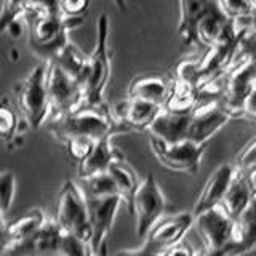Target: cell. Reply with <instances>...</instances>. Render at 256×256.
<instances>
[{
  "mask_svg": "<svg viewBox=\"0 0 256 256\" xmlns=\"http://www.w3.org/2000/svg\"><path fill=\"white\" fill-rule=\"evenodd\" d=\"M46 85L50 96V117L66 116L84 108L85 85L69 76L56 61H48Z\"/></svg>",
  "mask_w": 256,
  "mask_h": 256,
  "instance_id": "7",
  "label": "cell"
},
{
  "mask_svg": "<svg viewBox=\"0 0 256 256\" xmlns=\"http://www.w3.org/2000/svg\"><path fill=\"white\" fill-rule=\"evenodd\" d=\"M236 172H237V166L234 164H222L216 168L210 174V178L206 180V182L204 184L202 192H200V196L194 205V210H192L194 216L210 210L213 206L221 205Z\"/></svg>",
  "mask_w": 256,
  "mask_h": 256,
  "instance_id": "16",
  "label": "cell"
},
{
  "mask_svg": "<svg viewBox=\"0 0 256 256\" xmlns=\"http://www.w3.org/2000/svg\"><path fill=\"white\" fill-rule=\"evenodd\" d=\"M192 253H194V248L189 246L188 242H184V238L180 244L173 245L172 248H168L165 252V254H192Z\"/></svg>",
  "mask_w": 256,
  "mask_h": 256,
  "instance_id": "36",
  "label": "cell"
},
{
  "mask_svg": "<svg viewBox=\"0 0 256 256\" xmlns=\"http://www.w3.org/2000/svg\"><path fill=\"white\" fill-rule=\"evenodd\" d=\"M253 197L254 196L252 192L250 184H248L245 172L237 168L234 178L230 181V186L221 202V206L236 220L237 216L248 206V204L252 202Z\"/></svg>",
  "mask_w": 256,
  "mask_h": 256,
  "instance_id": "23",
  "label": "cell"
},
{
  "mask_svg": "<svg viewBox=\"0 0 256 256\" xmlns=\"http://www.w3.org/2000/svg\"><path fill=\"white\" fill-rule=\"evenodd\" d=\"M162 110L164 106L160 104L126 96L125 100L116 104V108L112 109V116L120 125L125 126L126 132L149 130V126L154 124Z\"/></svg>",
  "mask_w": 256,
  "mask_h": 256,
  "instance_id": "14",
  "label": "cell"
},
{
  "mask_svg": "<svg viewBox=\"0 0 256 256\" xmlns=\"http://www.w3.org/2000/svg\"><path fill=\"white\" fill-rule=\"evenodd\" d=\"M242 116L252 118L253 122H256V86L252 90V93L248 94V98L245 101V106H244V114Z\"/></svg>",
  "mask_w": 256,
  "mask_h": 256,
  "instance_id": "35",
  "label": "cell"
},
{
  "mask_svg": "<svg viewBox=\"0 0 256 256\" xmlns=\"http://www.w3.org/2000/svg\"><path fill=\"white\" fill-rule=\"evenodd\" d=\"M112 2H114V5L118 8V10H122V12L126 10V0H112Z\"/></svg>",
  "mask_w": 256,
  "mask_h": 256,
  "instance_id": "39",
  "label": "cell"
},
{
  "mask_svg": "<svg viewBox=\"0 0 256 256\" xmlns=\"http://www.w3.org/2000/svg\"><path fill=\"white\" fill-rule=\"evenodd\" d=\"M77 182L80 184V188H82L86 197H108L116 194L120 196L117 182L109 172L96 173L92 176H85V178H80L78 176Z\"/></svg>",
  "mask_w": 256,
  "mask_h": 256,
  "instance_id": "27",
  "label": "cell"
},
{
  "mask_svg": "<svg viewBox=\"0 0 256 256\" xmlns=\"http://www.w3.org/2000/svg\"><path fill=\"white\" fill-rule=\"evenodd\" d=\"M196 216L192 212H182L162 216L154 226L150 228L148 236L144 237V244L138 250H128L124 253L138 254H165L168 248L180 244L186 236V232L194 222Z\"/></svg>",
  "mask_w": 256,
  "mask_h": 256,
  "instance_id": "8",
  "label": "cell"
},
{
  "mask_svg": "<svg viewBox=\"0 0 256 256\" xmlns=\"http://www.w3.org/2000/svg\"><path fill=\"white\" fill-rule=\"evenodd\" d=\"M48 132L56 140L64 142L69 138L85 136L98 141L109 133H125V126L120 125L112 116V110L108 109H93V108H80L76 112L66 116L50 117L46 120Z\"/></svg>",
  "mask_w": 256,
  "mask_h": 256,
  "instance_id": "2",
  "label": "cell"
},
{
  "mask_svg": "<svg viewBox=\"0 0 256 256\" xmlns=\"http://www.w3.org/2000/svg\"><path fill=\"white\" fill-rule=\"evenodd\" d=\"M252 8V16H250V29L256 32V0H248Z\"/></svg>",
  "mask_w": 256,
  "mask_h": 256,
  "instance_id": "38",
  "label": "cell"
},
{
  "mask_svg": "<svg viewBox=\"0 0 256 256\" xmlns=\"http://www.w3.org/2000/svg\"><path fill=\"white\" fill-rule=\"evenodd\" d=\"M208 142L184 140L168 144L150 134V148L157 160L165 168L180 173H197Z\"/></svg>",
  "mask_w": 256,
  "mask_h": 256,
  "instance_id": "10",
  "label": "cell"
},
{
  "mask_svg": "<svg viewBox=\"0 0 256 256\" xmlns=\"http://www.w3.org/2000/svg\"><path fill=\"white\" fill-rule=\"evenodd\" d=\"M172 85L160 76H140L132 80L128 86L126 96L130 98H140L150 102L160 104L165 108L168 96H170Z\"/></svg>",
  "mask_w": 256,
  "mask_h": 256,
  "instance_id": "21",
  "label": "cell"
},
{
  "mask_svg": "<svg viewBox=\"0 0 256 256\" xmlns=\"http://www.w3.org/2000/svg\"><path fill=\"white\" fill-rule=\"evenodd\" d=\"M90 0H61V12L68 16H84Z\"/></svg>",
  "mask_w": 256,
  "mask_h": 256,
  "instance_id": "33",
  "label": "cell"
},
{
  "mask_svg": "<svg viewBox=\"0 0 256 256\" xmlns=\"http://www.w3.org/2000/svg\"><path fill=\"white\" fill-rule=\"evenodd\" d=\"M46 220L48 218L40 208H32L16 221H2V250H0V254L4 256L14 245L26 242L44 226Z\"/></svg>",
  "mask_w": 256,
  "mask_h": 256,
  "instance_id": "17",
  "label": "cell"
},
{
  "mask_svg": "<svg viewBox=\"0 0 256 256\" xmlns=\"http://www.w3.org/2000/svg\"><path fill=\"white\" fill-rule=\"evenodd\" d=\"M26 4H28V12L29 10H45V12H53V13H62L61 12V0H26Z\"/></svg>",
  "mask_w": 256,
  "mask_h": 256,
  "instance_id": "34",
  "label": "cell"
},
{
  "mask_svg": "<svg viewBox=\"0 0 256 256\" xmlns=\"http://www.w3.org/2000/svg\"><path fill=\"white\" fill-rule=\"evenodd\" d=\"M52 61L58 62L69 76H72L76 80H78L80 84H84V85L86 84L88 69H90V56L84 54L76 45H72L69 42L60 52V54Z\"/></svg>",
  "mask_w": 256,
  "mask_h": 256,
  "instance_id": "25",
  "label": "cell"
},
{
  "mask_svg": "<svg viewBox=\"0 0 256 256\" xmlns=\"http://www.w3.org/2000/svg\"><path fill=\"white\" fill-rule=\"evenodd\" d=\"M112 136L114 133H109L106 136H102L96 141L93 150L90 152L84 162L78 164V176L85 178V176H92L96 173L108 172L109 166L118 158H124V154L120 152L114 144H112Z\"/></svg>",
  "mask_w": 256,
  "mask_h": 256,
  "instance_id": "20",
  "label": "cell"
},
{
  "mask_svg": "<svg viewBox=\"0 0 256 256\" xmlns=\"http://www.w3.org/2000/svg\"><path fill=\"white\" fill-rule=\"evenodd\" d=\"M256 248V197L236 218V242L230 253H246Z\"/></svg>",
  "mask_w": 256,
  "mask_h": 256,
  "instance_id": "22",
  "label": "cell"
},
{
  "mask_svg": "<svg viewBox=\"0 0 256 256\" xmlns=\"http://www.w3.org/2000/svg\"><path fill=\"white\" fill-rule=\"evenodd\" d=\"M197 86L188 78L174 76L170 96H168L164 109L174 112H190L197 106Z\"/></svg>",
  "mask_w": 256,
  "mask_h": 256,
  "instance_id": "24",
  "label": "cell"
},
{
  "mask_svg": "<svg viewBox=\"0 0 256 256\" xmlns=\"http://www.w3.org/2000/svg\"><path fill=\"white\" fill-rule=\"evenodd\" d=\"M192 112V110H190ZM190 112H174L164 109L149 126V134L162 140L168 144L189 140Z\"/></svg>",
  "mask_w": 256,
  "mask_h": 256,
  "instance_id": "18",
  "label": "cell"
},
{
  "mask_svg": "<svg viewBox=\"0 0 256 256\" xmlns=\"http://www.w3.org/2000/svg\"><path fill=\"white\" fill-rule=\"evenodd\" d=\"M16 130H18V117L8 98H4L0 104V136L5 142H10L16 138Z\"/></svg>",
  "mask_w": 256,
  "mask_h": 256,
  "instance_id": "28",
  "label": "cell"
},
{
  "mask_svg": "<svg viewBox=\"0 0 256 256\" xmlns=\"http://www.w3.org/2000/svg\"><path fill=\"white\" fill-rule=\"evenodd\" d=\"M244 172L246 174V180H248V184H250V188H252L253 196L256 197V165L248 168V170H244Z\"/></svg>",
  "mask_w": 256,
  "mask_h": 256,
  "instance_id": "37",
  "label": "cell"
},
{
  "mask_svg": "<svg viewBox=\"0 0 256 256\" xmlns=\"http://www.w3.org/2000/svg\"><path fill=\"white\" fill-rule=\"evenodd\" d=\"M48 61L45 60L14 85L16 104L30 128L46 124L50 117V96H48Z\"/></svg>",
  "mask_w": 256,
  "mask_h": 256,
  "instance_id": "4",
  "label": "cell"
},
{
  "mask_svg": "<svg viewBox=\"0 0 256 256\" xmlns=\"http://www.w3.org/2000/svg\"><path fill=\"white\" fill-rule=\"evenodd\" d=\"M108 172L112 174V178L116 180L120 196H122L124 202L128 205V204H130L132 197H133V194H134V190L138 189L140 182H141L140 178H138V174H136V172L133 170V166L126 162L125 157L116 160V162L109 166Z\"/></svg>",
  "mask_w": 256,
  "mask_h": 256,
  "instance_id": "26",
  "label": "cell"
},
{
  "mask_svg": "<svg viewBox=\"0 0 256 256\" xmlns=\"http://www.w3.org/2000/svg\"><path fill=\"white\" fill-rule=\"evenodd\" d=\"M197 228L210 254H230L236 242V220L221 205L196 216Z\"/></svg>",
  "mask_w": 256,
  "mask_h": 256,
  "instance_id": "9",
  "label": "cell"
},
{
  "mask_svg": "<svg viewBox=\"0 0 256 256\" xmlns=\"http://www.w3.org/2000/svg\"><path fill=\"white\" fill-rule=\"evenodd\" d=\"M234 165L240 170H248V168L256 165V136L238 152L234 160Z\"/></svg>",
  "mask_w": 256,
  "mask_h": 256,
  "instance_id": "32",
  "label": "cell"
},
{
  "mask_svg": "<svg viewBox=\"0 0 256 256\" xmlns=\"http://www.w3.org/2000/svg\"><path fill=\"white\" fill-rule=\"evenodd\" d=\"M120 202H124V198L118 194L108 196V197H86L88 214H90V226H92L90 245L93 254L104 253L106 238L112 229V224H114Z\"/></svg>",
  "mask_w": 256,
  "mask_h": 256,
  "instance_id": "11",
  "label": "cell"
},
{
  "mask_svg": "<svg viewBox=\"0 0 256 256\" xmlns=\"http://www.w3.org/2000/svg\"><path fill=\"white\" fill-rule=\"evenodd\" d=\"M110 78V53H109V18L100 14L96 22V42L90 54V69L85 84L84 108L108 109L104 102V92Z\"/></svg>",
  "mask_w": 256,
  "mask_h": 256,
  "instance_id": "3",
  "label": "cell"
},
{
  "mask_svg": "<svg viewBox=\"0 0 256 256\" xmlns=\"http://www.w3.org/2000/svg\"><path fill=\"white\" fill-rule=\"evenodd\" d=\"M54 220L64 232L74 234L90 244L92 226L88 204L78 182L68 180L62 184L58 196V208H56Z\"/></svg>",
  "mask_w": 256,
  "mask_h": 256,
  "instance_id": "5",
  "label": "cell"
},
{
  "mask_svg": "<svg viewBox=\"0 0 256 256\" xmlns=\"http://www.w3.org/2000/svg\"><path fill=\"white\" fill-rule=\"evenodd\" d=\"M62 229L56 220H46V222L40 228L34 236L26 242L14 245L4 256H42V254H60L61 250Z\"/></svg>",
  "mask_w": 256,
  "mask_h": 256,
  "instance_id": "15",
  "label": "cell"
},
{
  "mask_svg": "<svg viewBox=\"0 0 256 256\" xmlns=\"http://www.w3.org/2000/svg\"><path fill=\"white\" fill-rule=\"evenodd\" d=\"M165 206L166 200L158 182L152 174H148L140 182L128 204V212L134 220L136 237L144 238L148 236L150 228L164 216Z\"/></svg>",
  "mask_w": 256,
  "mask_h": 256,
  "instance_id": "6",
  "label": "cell"
},
{
  "mask_svg": "<svg viewBox=\"0 0 256 256\" xmlns=\"http://www.w3.org/2000/svg\"><path fill=\"white\" fill-rule=\"evenodd\" d=\"M256 86V66L252 58L242 56L230 72L228 90L221 98V104L226 108L232 117L242 116L248 94Z\"/></svg>",
  "mask_w": 256,
  "mask_h": 256,
  "instance_id": "12",
  "label": "cell"
},
{
  "mask_svg": "<svg viewBox=\"0 0 256 256\" xmlns=\"http://www.w3.org/2000/svg\"><path fill=\"white\" fill-rule=\"evenodd\" d=\"M218 4L224 10L228 16L237 22H244L250 26V16H252V8L248 0H218Z\"/></svg>",
  "mask_w": 256,
  "mask_h": 256,
  "instance_id": "30",
  "label": "cell"
},
{
  "mask_svg": "<svg viewBox=\"0 0 256 256\" xmlns=\"http://www.w3.org/2000/svg\"><path fill=\"white\" fill-rule=\"evenodd\" d=\"M214 0H180V26L178 34L186 46L200 48L198 24Z\"/></svg>",
  "mask_w": 256,
  "mask_h": 256,
  "instance_id": "19",
  "label": "cell"
},
{
  "mask_svg": "<svg viewBox=\"0 0 256 256\" xmlns=\"http://www.w3.org/2000/svg\"><path fill=\"white\" fill-rule=\"evenodd\" d=\"M14 198V174L4 172L0 174V202H2V221H6V213L10 212Z\"/></svg>",
  "mask_w": 256,
  "mask_h": 256,
  "instance_id": "31",
  "label": "cell"
},
{
  "mask_svg": "<svg viewBox=\"0 0 256 256\" xmlns=\"http://www.w3.org/2000/svg\"><path fill=\"white\" fill-rule=\"evenodd\" d=\"M96 144V140L85 138V136H76V138H69L64 141V146L68 149V154L72 160H76L77 164L84 162V160L90 156Z\"/></svg>",
  "mask_w": 256,
  "mask_h": 256,
  "instance_id": "29",
  "label": "cell"
},
{
  "mask_svg": "<svg viewBox=\"0 0 256 256\" xmlns=\"http://www.w3.org/2000/svg\"><path fill=\"white\" fill-rule=\"evenodd\" d=\"M29 29V44L40 58L54 60L69 44V30L80 26L84 16H68L45 10H29L24 14Z\"/></svg>",
  "mask_w": 256,
  "mask_h": 256,
  "instance_id": "1",
  "label": "cell"
},
{
  "mask_svg": "<svg viewBox=\"0 0 256 256\" xmlns=\"http://www.w3.org/2000/svg\"><path fill=\"white\" fill-rule=\"evenodd\" d=\"M230 118L232 114L222 106L221 101L198 102L190 112L189 140L208 142Z\"/></svg>",
  "mask_w": 256,
  "mask_h": 256,
  "instance_id": "13",
  "label": "cell"
}]
</instances>
